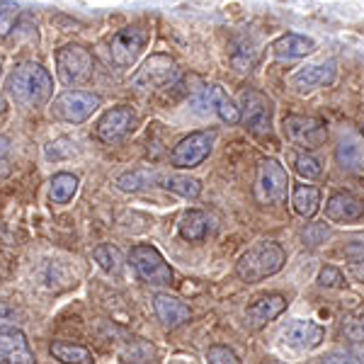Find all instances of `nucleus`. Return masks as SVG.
<instances>
[{"label": "nucleus", "instance_id": "f257e3e1", "mask_svg": "<svg viewBox=\"0 0 364 364\" xmlns=\"http://www.w3.org/2000/svg\"><path fill=\"white\" fill-rule=\"evenodd\" d=\"M8 90L22 107H42L54 92V78L42 63L25 61L13 70Z\"/></svg>", "mask_w": 364, "mask_h": 364}, {"label": "nucleus", "instance_id": "f03ea898", "mask_svg": "<svg viewBox=\"0 0 364 364\" xmlns=\"http://www.w3.org/2000/svg\"><path fill=\"white\" fill-rule=\"evenodd\" d=\"M284 248L279 243H272V240H262V243L252 245L240 255L238 265H236V274L243 282H260L265 277H272L277 274L282 267H284Z\"/></svg>", "mask_w": 364, "mask_h": 364}, {"label": "nucleus", "instance_id": "7ed1b4c3", "mask_svg": "<svg viewBox=\"0 0 364 364\" xmlns=\"http://www.w3.org/2000/svg\"><path fill=\"white\" fill-rule=\"evenodd\" d=\"M92 54L80 44H66L56 54V73L63 85H80L92 78Z\"/></svg>", "mask_w": 364, "mask_h": 364}, {"label": "nucleus", "instance_id": "20e7f679", "mask_svg": "<svg viewBox=\"0 0 364 364\" xmlns=\"http://www.w3.org/2000/svg\"><path fill=\"white\" fill-rule=\"evenodd\" d=\"M129 262H132V267L136 269V274L146 284L163 287L173 282V267L168 265L166 257L154 245H146V243L134 245L132 252H129Z\"/></svg>", "mask_w": 364, "mask_h": 364}, {"label": "nucleus", "instance_id": "39448f33", "mask_svg": "<svg viewBox=\"0 0 364 364\" xmlns=\"http://www.w3.org/2000/svg\"><path fill=\"white\" fill-rule=\"evenodd\" d=\"M287 170L279 161L274 158H265L257 166V178H255V199L260 204H282L287 199Z\"/></svg>", "mask_w": 364, "mask_h": 364}, {"label": "nucleus", "instance_id": "423d86ee", "mask_svg": "<svg viewBox=\"0 0 364 364\" xmlns=\"http://www.w3.org/2000/svg\"><path fill=\"white\" fill-rule=\"evenodd\" d=\"M178 75V63L173 61L168 54H154L146 58V63L141 66L132 78V87L139 92H151L158 87L168 85Z\"/></svg>", "mask_w": 364, "mask_h": 364}, {"label": "nucleus", "instance_id": "0eeeda50", "mask_svg": "<svg viewBox=\"0 0 364 364\" xmlns=\"http://www.w3.org/2000/svg\"><path fill=\"white\" fill-rule=\"evenodd\" d=\"M100 100L97 95L92 92H85V90H66L61 92L56 100H54V117L56 119H63L68 124H80V122L90 119L92 112L100 107Z\"/></svg>", "mask_w": 364, "mask_h": 364}, {"label": "nucleus", "instance_id": "6e6552de", "mask_svg": "<svg viewBox=\"0 0 364 364\" xmlns=\"http://www.w3.org/2000/svg\"><path fill=\"white\" fill-rule=\"evenodd\" d=\"M240 122L245 124L250 134L255 136H265L272 129V102L267 95L257 90H243L240 92Z\"/></svg>", "mask_w": 364, "mask_h": 364}, {"label": "nucleus", "instance_id": "1a4fd4ad", "mask_svg": "<svg viewBox=\"0 0 364 364\" xmlns=\"http://www.w3.org/2000/svg\"><path fill=\"white\" fill-rule=\"evenodd\" d=\"M216 141V132H195L185 136L170 154V163L175 168H197L211 154V146Z\"/></svg>", "mask_w": 364, "mask_h": 364}, {"label": "nucleus", "instance_id": "9d476101", "mask_svg": "<svg viewBox=\"0 0 364 364\" xmlns=\"http://www.w3.org/2000/svg\"><path fill=\"white\" fill-rule=\"evenodd\" d=\"M149 42V29L144 25H129L112 37L109 42V56L119 68H127L136 61L141 49Z\"/></svg>", "mask_w": 364, "mask_h": 364}, {"label": "nucleus", "instance_id": "9b49d317", "mask_svg": "<svg viewBox=\"0 0 364 364\" xmlns=\"http://www.w3.org/2000/svg\"><path fill=\"white\" fill-rule=\"evenodd\" d=\"M282 129H284V136L291 144L304 146V149H318L323 141L328 139L326 124L321 119H316V117H301V114L284 117Z\"/></svg>", "mask_w": 364, "mask_h": 364}, {"label": "nucleus", "instance_id": "f8f14e48", "mask_svg": "<svg viewBox=\"0 0 364 364\" xmlns=\"http://www.w3.org/2000/svg\"><path fill=\"white\" fill-rule=\"evenodd\" d=\"M136 124L139 117L132 107H112L97 122V136L105 144H117V141L127 139L136 129Z\"/></svg>", "mask_w": 364, "mask_h": 364}, {"label": "nucleus", "instance_id": "ddd939ff", "mask_svg": "<svg viewBox=\"0 0 364 364\" xmlns=\"http://www.w3.org/2000/svg\"><path fill=\"white\" fill-rule=\"evenodd\" d=\"M34 350L17 328H0V364H34Z\"/></svg>", "mask_w": 364, "mask_h": 364}, {"label": "nucleus", "instance_id": "4468645a", "mask_svg": "<svg viewBox=\"0 0 364 364\" xmlns=\"http://www.w3.org/2000/svg\"><path fill=\"white\" fill-rule=\"evenodd\" d=\"M282 338L294 350H314L323 343V328L314 321H291L284 326Z\"/></svg>", "mask_w": 364, "mask_h": 364}, {"label": "nucleus", "instance_id": "2eb2a0df", "mask_svg": "<svg viewBox=\"0 0 364 364\" xmlns=\"http://www.w3.org/2000/svg\"><path fill=\"white\" fill-rule=\"evenodd\" d=\"M336 158L338 163L350 173H362L364 170V136L355 129H348L343 132V136L338 141L336 149Z\"/></svg>", "mask_w": 364, "mask_h": 364}, {"label": "nucleus", "instance_id": "dca6fc26", "mask_svg": "<svg viewBox=\"0 0 364 364\" xmlns=\"http://www.w3.org/2000/svg\"><path fill=\"white\" fill-rule=\"evenodd\" d=\"M336 73H338V68L333 61L318 63V66H306L291 75V85H294L299 92H311V90H316V87L331 85L333 80H336Z\"/></svg>", "mask_w": 364, "mask_h": 364}, {"label": "nucleus", "instance_id": "f3484780", "mask_svg": "<svg viewBox=\"0 0 364 364\" xmlns=\"http://www.w3.org/2000/svg\"><path fill=\"white\" fill-rule=\"evenodd\" d=\"M154 309H156L158 321H161L166 328H178V326H182V323H187L192 318L190 306H187L185 301H180V299L170 296V294H158L154 299Z\"/></svg>", "mask_w": 364, "mask_h": 364}, {"label": "nucleus", "instance_id": "a211bd4d", "mask_svg": "<svg viewBox=\"0 0 364 364\" xmlns=\"http://www.w3.org/2000/svg\"><path fill=\"white\" fill-rule=\"evenodd\" d=\"M364 214V204L350 192H336L326 204V216L331 221H357Z\"/></svg>", "mask_w": 364, "mask_h": 364}, {"label": "nucleus", "instance_id": "6ab92c4d", "mask_svg": "<svg viewBox=\"0 0 364 364\" xmlns=\"http://www.w3.org/2000/svg\"><path fill=\"white\" fill-rule=\"evenodd\" d=\"M287 309V299L282 294H267V296H260L257 301H252L245 316H248V323L252 328H260L265 326L267 321H274L279 314H284Z\"/></svg>", "mask_w": 364, "mask_h": 364}, {"label": "nucleus", "instance_id": "aec40b11", "mask_svg": "<svg viewBox=\"0 0 364 364\" xmlns=\"http://www.w3.org/2000/svg\"><path fill=\"white\" fill-rule=\"evenodd\" d=\"M316 49V42L311 37H304V34H284L277 42L272 44V54L279 58V61H291V58H304L309 56L311 51Z\"/></svg>", "mask_w": 364, "mask_h": 364}, {"label": "nucleus", "instance_id": "412c9836", "mask_svg": "<svg viewBox=\"0 0 364 364\" xmlns=\"http://www.w3.org/2000/svg\"><path fill=\"white\" fill-rule=\"evenodd\" d=\"M178 228H180V236L185 240H202L209 231V219H207L204 211L190 209V211L182 214Z\"/></svg>", "mask_w": 364, "mask_h": 364}, {"label": "nucleus", "instance_id": "4be33fe9", "mask_svg": "<svg viewBox=\"0 0 364 364\" xmlns=\"http://www.w3.org/2000/svg\"><path fill=\"white\" fill-rule=\"evenodd\" d=\"M321 204V190L314 185H299L294 190V209L299 216L304 219H311V216L318 211Z\"/></svg>", "mask_w": 364, "mask_h": 364}, {"label": "nucleus", "instance_id": "5701e85b", "mask_svg": "<svg viewBox=\"0 0 364 364\" xmlns=\"http://www.w3.org/2000/svg\"><path fill=\"white\" fill-rule=\"evenodd\" d=\"M51 357L58 360L61 364H90V352L80 345H73V343H51Z\"/></svg>", "mask_w": 364, "mask_h": 364}, {"label": "nucleus", "instance_id": "b1692460", "mask_svg": "<svg viewBox=\"0 0 364 364\" xmlns=\"http://www.w3.org/2000/svg\"><path fill=\"white\" fill-rule=\"evenodd\" d=\"M211 102H214V112L221 117V122H226V124L240 122V107H236V102L219 85H211Z\"/></svg>", "mask_w": 364, "mask_h": 364}, {"label": "nucleus", "instance_id": "393cba45", "mask_svg": "<svg viewBox=\"0 0 364 364\" xmlns=\"http://www.w3.org/2000/svg\"><path fill=\"white\" fill-rule=\"evenodd\" d=\"M78 192V178L70 173H58L51 180V202L54 204H66L73 199V195Z\"/></svg>", "mask_w": 364, "mask_h": 364}, {"label": "nucleus", "instance_id": "a878e982", "mask_svg": "<svg viewBox=\"0 0 364 364\" xmlns=\"http://www.w3.org/2000/svg\"><path fill=\"white\" fill-rule=\"evenodd\" d=\"M158 180L156 173H151V170H132V173H124L117 178V187H119L122 192H139L144 190V187L154 185Z\"/></svg>", "mask_w": 364, "mask_h": 364}, {"label": "nucleus", "instance_id": "bb28decb", "mask_svg": "<svg viewBox=\"0 0 364 364\" xmlns=\"http://www.w3.org/2000/svg\"><path fill=\"white\" fill-rule=\"evenodd\" d=\"M168 190L178 192L180 197H187V199H197L202 195V182L195 180V178H187V175H170V178L163 180Z\"/></svg>", "mask_w": 364, "mask_h": 364}, {"label": "nucleus", "instance_id": "cd10ccee", "mask_svg": "<svg viewBox=\"0 0 364 364\" xmlns=\"http://www.w3.org/2000/svg\"><path fill=\"white\" fill-rule=\"evenodd\" d=\"M343 336L352 343H364V306L355 309L343 318Z\"/></svg>", "mask_w": 364, "mask_h": 364}, {"label": "nucleus", "instance_id": "c85d7f7f", "mask_svg": "<svg viewBox=\"0 0 364 364\" xmlns=\"http://www.w3.org/2000/svg\"><path fill=\"white\" fill-rule=\"evenodd\" d=\"M92 255H95V260L100 262V267H102L105 272L117 274L122 269V252L117 250L114 245H97Z\"/></svg>", "mask_w": 364, "mask_h": 364}, {"label": "nucleus", "instance_id": "c756f323", "mask_svg": "<svg viewBox=\"0 0 364 364\" xmlns=\"http://www.w3.org/2000/svg\"><path fill=\"white\" fill-rule=\"evenodd\" d=\"M17 17H20V5L15 0H0V37H8L13 32Z\"/></svg>", "mask_w": 364, "mask_h": 364}, {"label": "nucleus", "instance_id": "7c9ffc66", "mask_svg": "<svg viewBox=\"0 0 364 364\" xmlns=\"http://www.w3.org/2000/svg\"><path fill=\"white\" fill-rule=\"evenodd\" d=\"M294 170L301 178H306V180H318L321 175H323V168H321V163L316 161L314 156H309V154H296L294 156Z\"/></svg>", "mask_w": 364, "mask_h": 364}, {"label": "nucleus", "instance_id": "2f4dec72", "mask_svg": "<svg viewBox=\"0 0 364 364\" xmlns=\"http://www.w3.org/2000/svg\"><path fill=\"white\" fill-rule=\"evenodd\" d=\"M207 364H240V360L226 345H211L207 350Z\"/></svg>", "mask_w": 364, "mask_h": 364}, {"label": "nucleus", "instance_id": "473e14b6", "mask_svg": "<svg viewBox=\"0 0 364 364\" xmlns=\"http://www.w3.org/2000/svg\"><path fill=\"white\" fill-rule=\"evenodd\" d=\"M326 364H364V350L362 348H350L343 355H331Z\"/></svg>", "mask_w": 364, "mask_h": 364}, {"label": "nucleus", "instance_id": "72a5a7b5", "mask_svg": "<svg viewBox=\"0 0 364 364\" xmlns=\"http://www.w3.org/2000/svg\"><path fill=\"white\" fill-rule=\"evenodd\" d=\"M343 274H340V269L336 267H323L321 274H318V284L321 287H328V289H338V287H343Z\"/></svg>", "mask_w": 364, "mask_h": 364}, {"label": "nucleus", "instance_id": "f704fd0d", "mask_svg": "<svg viewBox=\"0 0 364 364\" xmlns=\"http://www.w3.org/2000/svg\"><path fill=\"white\" fill-rule=\"evenodd\" d=\"M168 364H197L192 357H185V355H175V357H170V362Z\"/></svg>", "mask_w": 364, "mask_h": 364}, {"label": "nucleus", "instance_id": "c9c22d12", "mask_svg": "<svg viewBox=\"0 0 364 364\" xmlns=\"http://www.w3.org/2000/svg\"><path fill=\"white\" fill-rule=\"evenodd\" d=\"M8 175H10V163L5 158H0V180L8 178Z\"/></svg>", "mask_w": 364, "mask_h": 364}, {"label": "nucleus", "instance_id": "e433bc0d", "mask_svg": "<svg viewBox=\"0 0 364 364\" xmlns=\"http://www.w3.org/2000/svg\"><path fill=\"white\" fill-rule=\"evenodd\" d=\"M5 114H8V102H5V100H3V97H0V124H3Z\"/></svg>", "mask_w": 364, "mask_h": 364}, {"label": "nucleus", "instance_id": "4c0bfd02", "mask_svg": "<svg viewBox=\"0 0 364 364\" xmlns=\"http://www.w3.org/2000/svg\"><path fill=\"white\" fill-rule=\"evenodd\" d=\"M8 149H10V141L5 139V136H0V156H3V154H5V151H8Z\"/></svg>", "mask_w": 364, "mask_h": 364}]
</instances>
